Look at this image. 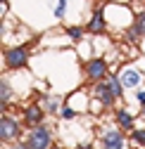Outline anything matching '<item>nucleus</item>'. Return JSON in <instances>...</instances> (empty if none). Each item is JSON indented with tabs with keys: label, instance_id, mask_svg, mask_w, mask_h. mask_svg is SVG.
<instances>
[{
	"label": "nucleus",
	"instance_id": "obj_1",
	"mask_svg": "<svg viewBox=\"0 0 145 149\" xmlns=\"http://www.w3.org/2000/svg\"><path fill=\"white\" fill-rule=\"evenodd\" d=\"M24 142H26L29 149H52V147H55V144H52V133L45 125H38V128L29 130V135H26Z\"/></svg>",
	"mask_w": 145,
	"mask_h": 149
},
{
	"label": "nucleus",
	"instance_id": "obj_2",
	"mask_svg": "<svg viewBox=\"0 0 145 149\" xmlns=\"http://www.w3.org/2000/svg\"><path fill=\"white\" fill-rule=\"evenodd\" d=\"M19 133H22V123L10 114H3V123H0V140H3V144L17 142L19 140Z\"/></svg>",
	"mask_w": 145,
	"mask_h": 149
},
{
	"label": "nucleus",
	"instance_id": "obj_3",
	"mask_svg": "<svg viewBox=\"0 0 145 149\" xmlns=\"http://www.w3.org/2000/svg\"><path fill=\"white\" fill-rule=\"evenodd\" d=\"M5 66L7 69H24L29 64V50L24 45H14V47H5Z\"/></svg>",
	"mask_w": 145,
	"mask_h": 149
},
{
	"label": "nucleus",
	"instance_id": "obj_4",
	"mask_svg": "<svg viewBox=\"0 0 145 149\" xmlns=\"http://www.w3.org/2000/svg\"><path fill=\"white\" fill-rule=\"evenodd\" d=\"M107 62L102 57H95V59H88L86 62V76L88 81H93V83H102L107 78Z\"/></svg>",
	"mask_w": 145,
	"mask_h": 149
},
{
	"label": "nucleus",
	"instance_id": "obj_5",
	"mask_svg": "<svg viewBox=\"0 0 145 149\" xmlns=\"http://www.w3.org/2000/svg\"><path fill=\"white\" fill-rule=\"evenodd\" d=\"M24 125L29 130L43 125V109H41V104H29L24 109Z\"/></svg>",
	"mask_w": 145,
	"mask_h": 149
},
{
	"label": "nucleus",
	"instance_id": "obj_6",
	"mask_svg": "<svg viewBox=\"0 0 145 149\" xmlns=\"http://www.w3.org/2000/svg\"><path fill=\"white\" fill-rule=\"evenodd\" d=\"M102 147L105 149H124V135L121 130H107L102 135Z\"/></svg>",
	"mask_w": 145,
	"mask_h": 149
},
{
	"label": "nucleus",
	"instance_id": "obj_7",
	"mask_svg": "<svg viewBox=\"0 0 145 149\" xmlns=\"http://www.w3.org/2000/svg\"><path fill=\"white\" fill-rule=\"evenodd\" d=\"M95 97H98L105 107H112V104L117 102V97H114L112 88L107 85V81H102V83H98V85H95Z\"/></svg>",
	"mask_w": 145,
	"mask_h": 149
},
{
	"label": "nucleus",
	"instance_id": "obj_8",
	"mask_svg": "<svg viewBox=\"0 0 145 149\" xmlns=\"http://www.w3.org/2000/svg\"><path fill=\"white\" fill-rule=\"evenodd\" d=\"M119 81H121L124 88H136V85H140V71H136L133 66H129V69L121 71Z\"/></svg>",
	"mask_w": 145,
	"mask_h": 149
},
{
	"label": "nucleus",
	"instance_id": "obj_9",
	"mask_svg": "<svg viewBox=\"0 0 145 149\" xmlns=\"http://www.w3.org/2000/svg\"><path fill=\"white\" fill-rule=\"evenodd\" d=\"M114 121L119 123V128H121V130H131V133L136 130V128H133V114H129L126 109H117Z\"/></svg>",
	"mask_w": 145,
	"mask_h": 149
},
{
	"label": "nucleus",
	"instance_id": "obj_10",
	"mask_svg": "<svg viewBox=\"0 0 145 149\" xmlns=\"http://www.w3.org/2000/svg\"><path fill=\"white\" fill-rule=\"evenodd\" d=\"M105 29H107L105 14H102V10H95L93 17H90V22H88V31H90V33H102Z\"/></svg>",
	"mask_w": 145,
	"mask_h": 149
},
{
	"label": "nucleus",
	"instance_id": "obj_11",
	"mask_svg": "<svg viewBox=\"0 0 145 149\" xmlns=\"http://www.w3.org/2000/svg\"><path fill=\"white\" fill-rule=\"evenodd\" d=\"M10 97H12L10 83H7V81H3V83H0V107H3V109H7V104H10Z\"/></svg>",
	"mask_w": 145,
	"mask_h": 149
},
{
	"label": "nucleus",
	"instance_id": "obj_12",
	"mask_svg": "<svg viewBox=\"0 0 145 149\" xmlns=\"http://www.w3.org/2000/svg\"><path fill=\"white\" fill-rule=\"evenodd\" d=\"M107 85L112 88V92H114V97H117V100H121V95H124V85H121L119 76H110V78H107Z\"/></svg>",
	"mask_w": 145,
	"mask_h": 149
},
{
	"label": "nucleus",
	"instance_id": "obj_13",
	"mask_svg": "<svg viewBox=\"0 0 145 149\" xmlns=\"http://www.w3.org/2000/svg\"><path fill=\"white\" fill-rule=\"evenodd\" d=\"M133 26L138 29V33H140V36H145V12H138V14H136Z\"/></svg>",
	"mask_w": 145,
	"mask_h": 149
},
{
	"label": "nucleus",
	"instance_id": "obj_14",
	"mask_svg": "<svg viewBox=\"0 0 145 149\" xmlns=\"http://www.w3.org/2000/svg\"><path fill=\"white\" fill-rule=\"evenodd\" d=\"M131 137H133V142H138V144L145 147V128H136L131 133Z\"/></svg>",
	"mask_w": 145,
	"mask_h": 149
},
{
	"label": "nucleus",
	"instance_id": "obj_15",
	"mask_svg": "<svg viewBox=\"0 0 145 149\" xmlns=\"http://www.w3.org/2000/svg\"><path fill=\"white\" fill-rule=\"evenodd\" d=\"M67 36H69V38H74V40H79L81 36H83V31H81L79 26H69V29H67Z\"/></svg>",
	"mask_w": 145,
	"mask_h": 149
},
{
	"label": "nucleus",
	"instance_id": "obj_16",
	"mask_svg": "<svg viewBox=\"0 0 145 149\" xmlns=\"http://www.w3.org/2000/svg\"><path fill=\"white\" fill-rule=\"evenodd\" d=\"M138 38H140V33H138V29H136V26H131L129 31H126V40H131V43H136Z\"/></svg>",
	"mask_w": 145,
	"mask_h": 149
},
{
	"label": "nucleus",
	"instance_id": "obj_17",
	"mask_svg": "<svg viewBox=\"0 0 145 149\" xmlns=\"http://www.w3.org/2000/svg\"><path fill=\"white\" fill-rule=\"evenodd\" d=\"M64 10H67V0H60V3H57V10H55V17H62Z\"/></svg>",
	"mask_w": 145,
	"mask_h": 149
},
{
	"label": "nucleus",
	"instance_id": "obj_18",
	"mask_svg": "<svg viewBox=\"0 0 145 149\" xmlns=\"http://www.w3.org/2000/svg\"><path fill=\"white\" fill-rule=\"evenodd\" d=\"M74 116H76V111H74V109H69V107L62 109V118H74Z\"/></svg>",
	"mask_w": 145,
	"mask_h": 149
},
{
	"label": "nucleus",
	"instance_id": "obj_19",
	"mask_svg": "<svg viewBox=\"0 0 145 149\" xmlns=\"http://www.w3.org/2000/svg\"><path fill=\"white\" fill-rule=\"evenodd\" d=\"M45 104H48V111H50V114H52V111H57V107H60V102H57V100H48Z\"/></svg>",
	"mask_w": 145,
	"mask_h": 149
},
{
	"label": "nucleus",
	"instance_id": "obj_20",
	"mask_svg": "<svg viewBox=\"0 0 145 149\" xmlns=\"http://www.w3.org/2000/svg\"><path fill=\"white\" fill-rule=\"evenodd\" d=\"M138 102L145 107V90H143V92H138Z\"/></svg>",
	"mask_w": 145,
	"mask_h": 149
},
{
	"label": "nucleus",
	"instance_id": "obj_21",
	"mask_svg": "<svg viewBox=\"0 0 145 149\" xmlns=\"http://www.w3.org/2000/svg\"><path fill=\"white\" fill-rule=\"evenodd\" d=\"M76 149H93L90 144H81V147H76Z\"/></svg>",
	"mask_w": 145,
	"mask_h": 149
},
{
	"label": "nucleus",
	"instance_id": "obj_22",
	"mask_svg": "<svg viewBox=\"0 0 145 149\" xmlns=\"http://www.w3.org/2000/svg\"><path fill=\"white\" fill-rule=\"evenodd\" d=\"M52 149H64V147H52Z\"/></svg>",
	"mask_w": 145,
	"mask_h": 149
}]
</instances>
